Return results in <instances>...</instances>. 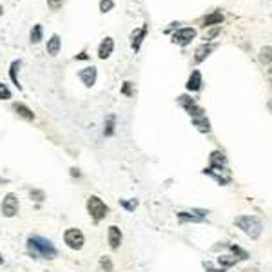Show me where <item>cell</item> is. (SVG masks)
Returning <instances> with one entry per match:
<instances>
[{"label": "cell", "instance_id": "d6986e66", "mask_svg": "<svg viewBox=\"0 0 272 272\" xmlns=\"http://www.w3.org/2000/svg\"><path fill=\"white\" fill-rule=\"evenodd\" d=\"M20 64H22L20 60H13L11 62V66H9V78H11V82H13L18 89H22L20 82H18V75H17V73H18V69H20Z\"/></svg>", "mask_w": 272, "mask_h": 272}, {"label": "cell", "instance_id": "8992f818", "mask_svg": "<svg viewBox=\"0 0 272 272\" xmlns=\"http://www.w3.org/2000/svg\"><path fill=\"white\" fill-rule=\"evenodd\" d=\"M178 103L185 109V113H187L190 118H196V116H204L205 115L204 107H200V105L194 102V98H190V96H187V95L178 96Z\"/></svg>", "mask_w": 272, "mask_h": 272}, {"label": "cell", "instance_id": "7a4b0ae2", "mask_svg": "<svg viewBox=\"0 0 272 272\" xmlns=\"http://www.w3.org/2000/svg\"><path fill=\"white\" fill-rule=\"evenodd\" d=\"M234 225H238L239 229L251 236L252 239H258L261 231H263V223L259 221V218L256 216H238L234 218Z\"/></svg>", "mask_w": 272, "mask_h": 272}, {"label": "cell", "instance_id": "44dd1931", "mask_svg": "<svg viewBox=\"0 0 272 272\" xmlns=\"http://www.w3.org/2000/svg\"><path fill=\"white\" fill-rule=\"evenodd\" d=\"M42 34H44L42 24H34L33 29H31V34H29V38H31V44H38V42L42 40Z\"/></svg>", "mask_w": 272, "mask_h": 272}, {"label": "cell", "instance_id": "d590c367", "mask_svg": "<svg viewBox=\"0 0 272 272\" xmlns=\"http://www.w3.org/2000/svg\"><path fill=\"white\" fill-rule=\"evenodd\" d=\"M0 13H2V6H0Z\"/></svg>", "mask_w": 272, "mask_h": 272}, {"label": "cell", "instance_id": "9a60e30c", "mask_svg": "<svg viewBox=\"0 0 272 272\" xmlns=\"http://www.w3.org/2000/svg\"><path fill=\"white\" fill-rule=\"evenodd\" d=\"M221 22H223V13H221V9H216L211 15H207L204 20H202V24H204V27H214V26H221Z\"/></svg>", "mask_w": 272, "mask_h": 272}, {"label": "cell", "instance_id": "ac0fdd59", "mask_svg": "<svg viewBox=\"0 0 272 272\" xmlns=\"http://www.w3.org/2000/svg\"><path fill=\"white\" fill-rule=\"evenodd\" d=\"M192 120V125L196 127L200 133H209L211 131V122H209V118L207 116H196V118H190Z\"/></svg>", "mask_w": 272, "mask_h": 272}, {"label": "cell", "instance_id": "d6a6232c", "mask_svg": "<svg viewBox=\"0 0 272 272\" xmlns=\"http://www.w3.org/2000/svg\"><path fill=\"white\" fill-rule=\"evenodd\" d=\"M76 60H87V54H85V51H82V53L76 56Z\"/></svg>", "mask_w": 272, "mask_h": 272}, {"label": "cell", "instance_id": "7c38bea8", "mask_svg": "<svg viewBox=\"0 0 272 272\" xmlns=\"http://www.w3.org/2000/svg\"><path fill=\"white\" fill-rule=\"evenodd\" d=\"M107 239H109V247L116 251L120 243H122V231H120V227H116V225H111L107 231Z\"/></svg>", "mask_w": 272, "mask_h": 272}, {"label": "cell", "instance_id": "277c9868", "mask_svg": "<svg viewBox=\"0 0 272 272\" xmlns=\"http://www.w3.org/2000/svg\"><path fill=\"white\" fill-rule=\"evenodd\" d=\"M64 243L68 245L69 249H73V251H80L84 243H85V238H84V232L80 229H75V227H71L68 231L64 232Z\"/></svg>", "mask_w": 272, "mask_h": 272}, {"label": "cell", "instance_id": "5b68a950", "mask_svg": "<svg viewBox=\"0 0 272 272\" xmlns=\"http://www.w3.org/2000/svg\"><path fill=\"white\" fill-rule=\"evenodd\" d=\"M194 38H196V29L194 27H180L172 34V42L182 46V48H187Z\"/></svg>", "mask_w": 272, "mask_h": 272}, {"label": "cell", "instance_id": "4316f807", "mask_svg": "<svg viewBox=\"0 0 272 272\" xmlns=\"http://www.w3.org/2000/svg\"><path fill=\"white\" fill-rule=\"evenodd\" d=\"M231 251L234 252V258H238V256H239V259H247V258H249V252L243 251V249H241V247H238V245H231Z\"/></svg>", "mask_w": 272, "mask_h": 272}, {"label": "cell", "instance_id": "2e32d148", "mask_svg": "<svg viewBox=\"0 0 272 272\" xmlns=\"http://www.w3.org/2000/svg\"><path fill=\"white\" fill-rule=\"evenodd\" d=\"M13 111H15V113H17L18 116H20V118L27 120V122H33V120H34V113H33V111H31L29 107H27L26 103L15 102V103H13Z\"/></svg>", "mask_w": 272, "mask_h": 272}, {"label": "cell", "instance_id": "f546056e", "mask_svg": "<svg viewBox=\"0 0 272 272\" xmlns=\"http://www.w3.org/2000/svg\"><path fill=\"white\" fill-rule=\"evenodd\" d=\"M64 4H66V0H48V7L51 11H58Z\"/></svg>", "mask_w": 272, "mask_h": 272}, {"label": "cell", "instance_id": "ba28073f", "mask_svg": "<svg viewBox=\"0 0 272 272\" xmlns=\"http://www.w3.org/2000/svg\"><path fill=\"white\" fill-rule=\"evenodd\" d=\"M204 174H209L216 180L220 185H227L231 182V172L227 170V167H218V165H209L207 169L204 170Z\"/></svg>", "mask_w": 272, "mask_h": 272}, {"label": "cell", "instance_id": "3957f363", "mask_svg": "<svg viewBox=\"0 0 272 272\" xmlns=\"http://www.w3.org/2000/svg\"><path fill=\"white\" fill-rule=\"evenodd\" d=\"M85 207H87L89 216H91V220H93L95 223L102 221L103 218L107 216V212H109V207L103 204V200H100V198L95 196V194L87 198V204H85Z\"/></svg>", "mask_w": 272, "mask_h": 272}, {"label": "cell", "instance_id": "9c48e42d", "mask_svg": "<svg viewBox=\"0 0 272 272\" xmlns=\"http://www.w3.org/2000/svg\"><path fill=\"white\" fill-rule=\"evenodd\" d=\"M78 78L82 80V84L85 85V87H93L96 84V78H98V69L95 66H89V68H84L78 73Z\"/></svg>", "mask_w": 272, "mask_h": 272}, {"label": "cell", "instance_id": "4fadbf2b", "mask_svg": "<svg viewBox=\"0 0 272 272\" xmlns=\"http://www.w3.org/2000/svg\"><path fill=\"white\" fill-rule=\"evenodd\" d=\"M214 49H216V44H209V42H205V44H202V46H198L196 53H194V62H196V64H202V62H204Z\"/></svg>", "mask_w": 272, "mask_h": 272}, {"label": "cell", "instance_id": "cb8c5ba5", "mask_svg": "<svg viewBox=\"0 0 272 272\" xmlns=\"http://www.w3.org/2000/svg\"><path fill=\"white\" fill-rule=\"evenodd\" d=\"M271 46H265V48H261V51H259V60L265 62L267 66H271Z\"/></svg>", "mask_w": 272, "mask_h": 272}, {"label": "cell", "instance_id": "30bf717a", "mask_svg": "<svg viewBox=\"0 0 272 272\" xmlns=\"http://www.w3.org/2000/svg\"><path fill=\"white\" fill-rule=\"evenodd\" d=\"M147 29H149V26H147V24H143L142 27H138V29H135V31L131 33V48H133L135 53H138L140 48H142V42L145 40Z\"/></svg>", "mask_w": 272, "mask_h": 272}, {"label": "cell", "instance_id": "ffe728a7", "mask_svg": "<svg viewBox=\"0 0 272 272\" xmlns=\"http://www.w3.org/2000/svg\"><path fill=\"white\" fill-rule=\"evenodd\" d=\"M178 221H180V223H187V221L200 223V221H204V218H202V216H192V214H189V212H178Z\"/></svg>", "mask_w": 272, "mask_h": 272}, {"label": "cell", "instance_id": "7402d4cb", "mask_svg": "<svg viewBox=\"0 0 272 272\" xmlns=\"http://www.w3.org/2000/svg\"><path fill=\"white\" fill-rule=\"evenodd\" d=\"M115 123H116V116L109 115L107 120H105V129H103V135L105 136H113L115 135Z\"/></svg>", "mask_w": 272, "mask_h": 272}, {"label": "cell", "instance_id": "e0dca14e", "mask_svg": "<svg viewBox=\"0 0 272 272\" xmlns=\"http://www.w3.org/2000/svg\"><path fill=\"white\" fill-rule=\"evenodd\" d=\"M60 48H62L60 36H58L56 33H53L51 36H49V40H48V46H46V49H48V53L51 54V56H58V53H60Z\"/></svg>", "mask_w": 272, "mask_h": 272}, {"label": "cell", "instance_id": "836d02e7", "mask_svg": "<svg viewBox=\"0 0 272 272\" xmlns=\"http://www.w3.org/2000/svg\"><path fill=\"white\" fill-rule=\"evenodd\" d=\"M73 170V176H80V172H78V169H71Z\"/></svg>", "mask_w": 272, "mask_h": 272}, {"label": "cell", "instance_id": "f1b7e54d", "mask_svg": "<svg viewBox=\"0 0 272 272\" xmlns=\"http://www.w3.org/2000/svg\"><path fill=\"white\" fill-rule=\"evenodd\" d=\"M11 98V91L4 82H0V100H9Z\"/></svg>", "mask_w": 272, "mask_h": 272}, {"label": "cell", "instance_id": "6da1fadb", "mask_svg": "<svg viewBox=\"0 0 272 272\" xmlns=\"http://www.w3.org/2000/svg\"><path fill=\"white\" fill-rule=\"evenodd\" d=\"M27 249L33 256H38V258L44 259H53L56 256V249L54 245L49 241V239L42 238V236H31L27 239Z\"/></svg>", "mask_w": 272, "mask_h": 272}, {"label": "cell", "instance_id": "484cf974", "mask_svg": "<svg viewBox=\"0 0 272 272\" xmlns=\"http://www.w3.org/2000/svg\"><path fill=\"white\" fill-rule=\"evenodd\" d=\"M100 269L103 272H113V261H111L109 256H102L100 258Z\"/></svg>", "mask_w": 272, "mask_h": 272}, {"label": "cell", "instance_id": "8fae6325", "mask_svg": "<svg viewBox=\"0 0 272 272\" xmlns=\"http://www.w3.org/2000/svg\"><path fill=\"white\" fill-rule=\"evenodd\" d=\"M113 49H115V40L111 36H105L100 46H98V58L100 60H107L109 56L113 54Z\"/></svg>", "mask_w": 272, "mask_h": 272}, {"label": "cell", "instance_id": "e575fe53", "mask_svg": "<svg viewBox=\"0 0 272 272\" xmlns=\"http://www.w3.org/2000/svg\"><path fill=\"white\" fill-rule=\"evenodd\" d=\"M2 261H4V259H2V256H0V263H2Z\"/></svg>", "mask_w": 272, "mask_h": 272}, {"label": "cell", "instance_id": "52a82bcc", "mask_svg": "<svg viewBox=\"0 0 272 272\" xmlns=\"http://www.w3.org/2000/svg\"><path fill=\"white\" fill-rule=\"evenodd\" d=\"M0 209H2V214L6 218H15L18 214V198L17 194L13 192H7L4 200H2V205H0Z\"/></svg>", "mask_w": 272, "mask_h": 272}, {"label": "cell", "instance_id": "5bb4252c", "mask_svg": "<svg viewBox=\"0 0 272 272\" xmlns=\"http://www.w3.org/2000/svg\"><path fill=\"white\" fill-rule=\"evenodd\" d=\"M202 73L198 71V69H194L192 73H190L189 80H187V84H185V87H187V91H190V93H198L200 89H202Z\"/></svg>", "mask_w": 272, "mask_h": 272}, {"label": "cell", "instance_id": "603a6c76", "mask_svg": "<svg viewBox=\"0 0 272 272\" xmlns=\"http://www.w3.org/2000/svg\"><path fill=\"white\" fill-rule=\"evenodd\" d=\"M218 263L221 265V269H227V267H232L238 263V259L234 258V256H220L218 258Z\"/></svg>", "mask_w": 272, "mask_h": 272}, {"label": "cell", "instance_id": "1f68e13d", "mask_svg": "<svg viewBox=\"0 0 272 272\" xmlns=\"http://www.w3.org/2000/svg\"><path fill=\"white\" fill-rule=\"evenodd\" d=\"M122 93H123L125 96H131V95H133V82H123Z\"/></svg>", "mask_w": 272, "mask_h": 272}, {"label": "cell", "instance_id": "83f0119b", "mask_svg": "<svg viewBox=\"0 0 272 272\" xmlns=\"http://www.w3.org/2000/svg\"><path fill=\"white\" fill-rule=\"evenodd\" d=\"M113 7H115L113 0H100V13H109Z\"/></svg>", "mask_w": 272, "mask_h": 272}, {"label": "cell", "instance_id": "4dcf8cb0", "mask_svg": "<svg viewBox=\"0 0 272 272\" xmlns=\"http://www.w3.org/2000/svg\"><path fill=\"white\" fill-rule=\"evenodd\" d=\"M120 205H122L123 209H127V211H135L136 205H138V202L136 200H133V202H127V200H120Z\"/></svg>", "mask_w": 272, "mask_h": 272}, {"label": "cell", "instance_id": "d4e9b609", "mask_svg": "<svg viewBox=\"0 0 272 272\" xmlns=\"http://www.w3.org/2000/svg\"><path fill=\"white\" fill-rule=\"evenodd\" d=\"M220 31H221V26H214V27H211L207 33L204 34V40L205 42H209V40H212V38H216L218 34H220Z\"/></svg>", "mask_w": 272, "mask_h": 272}]
</instances>
